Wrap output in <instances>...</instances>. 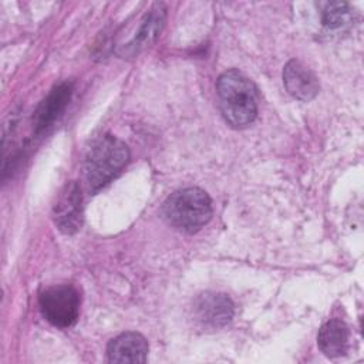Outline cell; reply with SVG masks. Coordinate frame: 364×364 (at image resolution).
Listing matches in <instances>:
<instances>
[{"label": "cell", "instance_id": "cell-4", "mask_svg": "<svg viewBox=\"0 0 364 364\" xmlns=\"http://www.w3.org/2000/svg\"><path fill=\"white\" fill-rule=\"evenodd\" d=\"M38 304L43 317L60 328L73 326L80 314V294L70 284L47 287L41 291Z\"/></svg>", "mask_w": 364, "mask_h": 364}, {"label": "cell", "instance_id": "cell-3", "mask_svg": "<svg viewBox=\"0 0 364 364\" xmlns=\"http://www.w3.org/2000/svg\"><path fill=\"white\" fill-rule=\"evenodd\" d=\"M129 159V149L114 135H102L94 141L84 161L88 188L94 192L112 181Z\"/></svg>", "mask_w": 364, "mask_h": 364}, {"label": "cell", "instance_id": "cell-5", "mask_svg": "<svg viewBox=\"0 0 364 364\" xmlns=\"http://www.w3.org/2000/svg\"><path fill=\"white\" fill-rule=\"evenodd\" d=\"M166 20V7L164 3H155L142 17L135 36L117 48L121 58H132L151 47L162 31Z\"/></svg>", "mask_w": 364, "mask_h": 364}, {"label": "cell", "instance_id": "cell-12", "mask_svg": "<svg viewBox=\"0 0 364 364\" xmlns=\"http://www.w3.org/2000/svg\"><path fill=\"white\" fill-rule=\"evenodd\" d=\"M351 20L350 4L344 1L326 3L321 11V23L328 30H337L344 27Z\"/></svg>", "mask_w": 364, "mask_h": 364}, {"label": "cell", "instance_id": "cell-7", "mask_svg": "<svg viewBox=\"0 0 364 364\" xmlns=\"http://www.w3.org/2000/svg\"><path fill=\"white\" fill-rule=\"evenodd\" d=\"M55 226L65 235L75 233L82 225V196L77 182H68L60 192L53 209Z\"/></svg>", "mask_w": 364, "mask_h": 364}, {"label": "cell", "instance_id": "cell-9", "mask_svg": "<svg viewBox=\"0 0 364 364\" xmlns=\"http://www.w3.org/2000/svg\"><path fill=\"white\" fill-rule=\"evenodd\" d=\"M148 350V341L142 334L128 331L108 343L107 357L109 363H145Z\"/></svg>", "mask_w": 364, "mask_h": 364}, {"label": "cell", "instance_id": "cell-10", "mask_svg": "<svg viewBox=\"0 0 364 364\" xmlns=\"http://www.w3.org/2000/svg\"><path fill=\"white\" fill-rule=\"evenodd\" d=\"M71 94L73 85L70 82H61L47 94L34 112L33 121L36 134L47 129L61 115L71 100Z\"/></svg>", "mask_w": 364, "mask_h": 364}, {"label": "cell", "instance_id": "cell-11", "mask_svg": "<svg viewBox=\"0 0 364 364\" xmlns=\"http://www.w3.org/2000/svg\"><path fill=\"white\" fill-rule=\"evenodd\" d=\"M350 330L343 320L331 318L326 321L317 334V346L330 358L344 355L348 350Z\"/></svg>", "mask_w": 364, "mask_h": 364}, {"label": "cell", "instance_id": "cell-2", "mask_svg": "<svg viewBox=\"0 0 364 364\" xmlns=\"http://www.w3.org/2000/svg\"><path fill=\"white\" fill-rule=\"evenodd\" d=\"M209 195L196 186L183 188L171 193L164 205L162 215L175 229L193 233L203 228L212 218Z\"/></svg>", "mask_w": 364, "mask_h": 364}, {"label": "cell", "instance_id": "cell-8", "mask_svg": "<svg viewBox=\"0 0 364 364\" xmlns=\"http://www.w3.org/2000/svg\"><path fill=\"white\" fill-rule=\"evenodd\" d=\"M283 84L286 91L300 101H311L320 91V84L314 73L297 60H290L284 65Z\"/></svg>", "mask_w": 364, "mask_h": 364}, {"label": "cell", "instance_id": "cell-1", "mask_svg": "<svg viewBox=\"0 0 364 364\" xmlns=\"http://www.w3.org/2000/svg\"><path fill=\"white\" fill-rule=\"evenodd\" d=\"M216 92L223 118L233 128L250 125L257 115V91L240 71L228 70L218 78Z\"/></svg>", "mask_w": 364, "mask_h": 364}, {"label": "cell", "instance_id": "cell-6", "mask_svg": "<svg viewBox=\"0 0 364 364\" xmlns=\"http://www.w3.org/2000/svg\"><path fill=\"white\" fill-rule=\"evenodd\" d=\"M235 313V306L229 296L223 293L206 291L193 301V317L205 328H220L226 326Z\"/></svg>", "mask_w": 364, "mask_h": 364}]
</instances>
